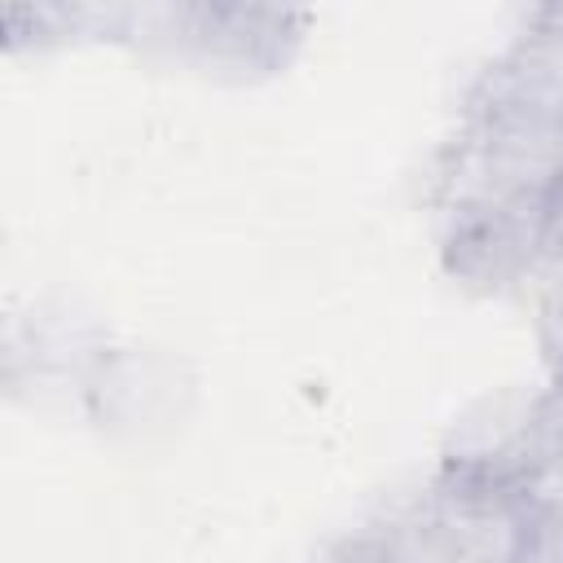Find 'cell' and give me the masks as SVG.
<instances>
[{
  "instance_id": "6da1fadb",
  "label": "cell",
  "mask_w": 563,
  "mask_h": 563,
  "mask_svg": "<svg viewBox=\"0 0 563 563\" xmlns=\"http://www.w3.org/2000/svg\"><path fill=\"white\" fill-rule=\"evenodd\" d=\"M563 180V106L475 88L457 136L435 167V207L444 220L550 194Z\"/></svg>"
},
{
  "instance_id": "7a4b0ae2",
  "label": "cell",
  "mask_w": 563,
  "mask_h": 563,
  "mask_svg": "<svg viewBox=\"0 0 563 563\" xmlns=\"http://www.w3.org/2000/svg\"><path fill=\"white\" fill-rule=\"evenodd\" d=\"M545 255V194L515 198L444 229L440 264L471 295H501L541 268Z\"/></svg>"
},
{
  "instance_id": "3957f363",
  "label": "cell",
  "mask_w": 563,
  "mask_h": 563,
  "mask_svg": "<svg viewBox=\"0 0 563 563\" xmlns=\"http://www.w3.org/2000/svg\"><path fill=\"white\" fill-rule=\"evenodd\" d=\"M427 510L435 515L457 563H519L528 519L515 479L488 466L444 462Z\"/></svg>"
},
{
  "instance_id": "277c9868",
  "label": "cell",
  "mask_w": 563,
  "mask_h": 563,
  "mask_svg": "<svg viewBox=\"0 0 563 563\" xmlns=\"http://www.w3.org/2000/svg\"><path fill=\"white\" fill-rule=\"evenodd\" d=\"M299 13L286 9H242V4H194L176 9V26L211 62L229 66H273L286 53L290 31L299 26Z\"/></svg>"
},
{
  "instance_id": "5b68a950",
  "label": "cell",
  "mask_w": 563,
  "mask_h": 563,
  "mask_svg": "<svg viewBox=\"0 0 563 563\" xmlns=\"http://www.w3.org/2000/svg\"><path fill=\"white\" fill-rule=\"evenodd\" d=\"M563 462V369L545 396L528 405V418L519 427V440L506 457V479H523L532 471Z\"/></svg>"
},
{
  "instance_id": "8992f818",
  "label": "cell",
  "mask_w": 563,
  "mask_h": 563,
  "mask_svg": "<svg viewBox=\"0 0 563 563\" xmlns=\"http://www.w3.org/2000/svg\"><path fill=\"white\" fill-rule=\"evenodd\" d=\"M387 563H457L435 515L422 506L396 523H387Z\"/></svg>"
},
{
  "instance_id": "52a82bcc",
  "label": "cell",
  "mask_w": 563,
  "mask_h": 563,
  "mask_svg": "<svg viewBox=\"0 0 563 563\" xmlns=\"http://www.w3.org/2000/svg\"><path fill=\"white\" fill-rule=\"evenodd\" d=\"M541 264L563 277V180L545 194V255H541Z\"/></svg>"
}]
</instances>
